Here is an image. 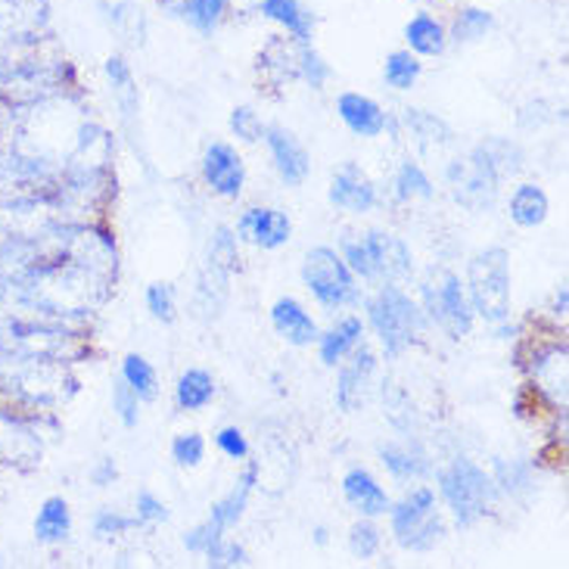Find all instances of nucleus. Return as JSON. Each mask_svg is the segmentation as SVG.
<instances>
[{"label":"nucleus","instance_id":"nucleus-7","mask_svg":"<svg viewBox=\"0 0 569 569\" xmlns=\"http://www.w3.org/2000/svg\"><path fill=\"white\" fill-rule=\"evenodd\" d=\"M423 311L430 315L439 330H446L448 339L470 337L473 330V308L467 299V287L458 274H439L423 287Z\"/></svg>","mask_w":569,"mask_h":569},{"label":"nucleus","instance_id":"nucleus-3","mask_svg":"<svg viewBox=\"0 0 569 569\" xmlns=\"http://www.w3.org/2000/svg\"><path fill=\"white\" fill-rule=\"evenodd\" d=\"M436 479H439L442 501H446L455 523L461 526V529L477 526L489 513L495 495H498L495 479L477 461H470V458H455L446 470H439Z\"/></svg>","mask_w":569,"mask_h":569},{"label":"nucleus","instance_id":"nucleus-34","mask_svg":"<svg viewBox=\"0 0 569 569\" xmlns=\"http://www.w3.org/2000/svg\"><path fill=\"white\" fill-rule=\"evenodd\" d=\"M147 308L156 321L171 323L178 318V306H174V290L171 283H150L147 287Z\"/></svg>","mask_w":569,"mask_h":569},{"label":"nucleus","instance_id":"nucleus-25","mask_svg":"<svg viewBox=\"0 0 569 569\" xmlns=\"http://www.w3.org/2000/svg\"><path fill=\"white\" fill-rule=\"evenodd\" d=\"M423 76V62L417 53L405 50H392L383 62V81L392 91H411L417 81Z\"/></svg>","mask_w":569,"mask_h":569},{"label":"nucleus","instance_id":"nucleus-18","mask_svg":"<svg viewBox=\"0 0 569 569\" xmlns=\"http://www.w3.org/2000/svg\"><path fill=\"white\" fill-rule=\"evenodd\" d=\"M405 44L411 53L423 57H442L448 47V29L442 26V19L430 10H420L408 19L405 26Z\"/></svg>","mask_w":569,"mask_h":569},{"label":"nucleus","instance_id":"nucleus-21","mask_svg":"<svg viewBox=\"0 0 569 569\" xmlns=\"http://www.w3.org/2000/svg\"><path fill=\"white\" fill-rule=\"evenodd\" d=\"M548 216H551V200L539 184L513 187V193H510V221L517 228H526V231L541 228L548 221Z\"/></svg>","mask_w":569,"mask_h":569},{"label":"nucleus","instance_id":"nucleus-20","mask_svg":"<svg viewBox=\"0 0 569 569\" xmlns=\"http://www.w3.org/2000/svg\"><path fill=\"white\" fill-rule=\"evenodd\" d=\"M358 342H365V321L358 315H349L318 337V355L327 368H339Z\"/></svg>","mask_w":569,"mask_h":569},{"label":"nucleus","instance_id":"nucleus-12","mask_svg":"<svg viewBox=\"0 0 569 569\" xmlns=\"http://www.w3.org/2000/svg\"><path fill=\"white\" fill-rule=\"evenodd\" d=\"M327 200L333 202L337 209H342V212H349V216H365V212L377 209V187H373V181L365 171L349 162V166H342L333 174Z\"/></svg>","mask_w":569,"mask_h":569},{"label":"nucleus","instance_id":"nucleus-28","mask_svg":"<svg viewBox=\"0 0 569 569\" xmlns=\"http://www.w3.org/2000/svg\"><path fill=\"white\" fill-rule=\"evenodd\" d=\"M432 193V181L427 171L420 169L417 162H401L399 174H396V197L401 202H411V200H430Z\"/></svg>","mask_w":569,"mask_h":569},{"label":"nucleus","instance_id":"nucleus-10","mask_svg":"<svg viewBox=\"0 0 569 569\" xmlns=\"http://www.w3.org/2000/svg\"><path fill=\"white\" fill-rule=\"evenodd\" d=\"M262 138L268 143V153H271V162L278 169L280 181L287 187L306 184L308 171H311V156L302 147V140L287 128H280V124H268Z\"/></svg>","mask_w":569,"mask_h":569},{"label":"nucleus","instance_id":"nucleus-24","mask_svg":"<svg viewBox=\"0 0 569 569\" xmlns=\"http://www.w3.org/2000/svg\"><path fill=\"white\" fill-rule=\"evenodd\" d=\"M380 461L389 470V477L399 479V482H411V479H420L430 473V463H427L423 451L408 446H396V442L380 448Z\"/></svg>","mask_w":569,"mask_h":569},{"label":"nucleus","instance_id":"nucleus-29","mask_svg":"<svg viewBox=\"0 0 569 569\" xmlns=\"http://www.w3.org/2000/svg\"><path fill=\"white\" fill-rule=\"evenodd\" d=\"M296 76L302 78L306 84H311L315 91H321L323 84L330 81V66H327V60H323L315 47L299 44V53H296Z\"/></svg>","mask_w":569,"mask_h":569},{"label":"nucleus","instance_id":"nucleus-1","mask_svg":"<svg viewBox=\"0 0 569 569\" xmlns=\"http://www.w3.org/2000/svg\"><path fill=\"white\" fill-rule=\"evenodd\" d=\"M368 321L380 339L386 358H399L420 339L427 327V315L401 287L383 283L368 299Z\"/></svg>","mask_w":569,"mask_h":569},{"label":"nucleus","instance_id":"nucleus-26","mask_svg":"<svg viewBox=\"0 0 569 569\" xmlns=\"http://www.w3.org/2000/svg\"><path fill=\"white\" fill-rule=\"evenodd\" d=\"M495 29V16L482 7H463L461 13L455 16L451 29H448V41L455 44H473V41H482L489 31Z\"/></svg>","mask_w":569,"mask_h":569},{"label":"nucleus","instance_id":"nucleus-8","mask_svg":"<svg viewBox=\"0 0 569 569\" xmlns=\"http://www.w3.org/2000/svg\"><path fill=\"white\" fill-rule=\"evenodd\" d=\"M202 178H206V184L212 187L218 197L237 200L243 193V184H247L243 156L237 153L231 143H224V140L209 143L206 153H202Z\"/></svg>","mask_w":569,"mask_h":569},{"label":"nucleus","instance_id":"nucleus-31","mask_svg":"<svg viewBox=\"0 0 569 569\" xmlns=\"http://www.w3.org/2000/svg\"><path fill=\"white\" fill-rule=\"evenodd\" d=\"M380 545H383V532L370 523L368 517L349 529V551H352L358 560H370V557L380 555Z\"/></svg>","mask_w":569,"mask_h":569},{"label":"nucleus","instance_id":"nucleus-13","mask_svg":"<svg viewBox=\"0 0 569 569\" xmlns=\"http://www.w3.org/2000/svg\"><path fill=\"white\" fill-rule=\"evenodd\" d=\"M337 112L342 124L352 131L355 138H380L386 128H389V116H386L383 107L373 97H368V93H339Z\"/></svg>","mask_w":569,"mask_h":569},{"label":"nucleus","instance_id":"nucleus-9","mask_svg":"<svg viewBox=\"0 0 569 569\" xmlns=\"http://www.w3.org/2000/svg\"><path fill=\"white\" fill-rule=\"evenodd\" d=\"M346 358H349V361L339 365L337 405L346 415H355V411L365 405V399H368L370 380H373V373H377V355L370 352L365 342H358Z\"/></svg>","mask_w":569,"mask_h":569},{"label":"nucleus","instance_id":"nucleus-32","mask_svg":"<svg viewBox=\"0 0 569 569\" xmlns=\"http://www.w3.org/2000/svg\"><path fill=\"white\" fill-rule=\"evenodd\" d=\"M107 78L112 81V91L119 93V100L124 103V109H131L138 103V88H134V76H131V66L116 53L107 60Z\"/></svg>","mask_w":569,"mask_h":569},{"label":"nucleus","instance_id":"nucleus-36","mask_svg":"<svg viewBox=\"0 0 569 569\" xmlns=\"http://www.w3.org/2000/svg\"><path fill=\"white\" fill-rule=\"evenodd\" d=\"M209 262L212 268H218L221 274H228L233 264H237V240L228 228H218V233L212 237V249H209Z\"/></svg>","mask_w":569,"mask_h":569},{"label":"nucleus","instance_id":"nucleus-41","mask_svg":"<svg viewBox=\"0 0 569 569\" xmlns=\"http://www.w3.org/2000/svg\"><path fill=\"white\" fill-rule=\"evenodd\" d=\"M131 526H138V520H131V517H122V513H116V510H97V517H93V536L97 539H112V536H122L124 529H131Z\"/></svg>","mask_w":569,"mask_h":569},{"label":"nucleus","instance_id":"nucleus-38","mask_svg":"<svg viewBox=\"0 0 569 569\" xmlns=\"http://www.w3.org/2000/svg\"><path fill=\"white\" fill-rule=\"evenodd\" d=\"M231 131L240 140L256 143V140L264 134V124H262V119L256 116V109L252 107H237L231 112Z\"/></svg>","mask_w":569,"mask_h":569},{"label":"nucleus","instance_id":"nucleus-19","mask_svg":"<svg viewBox=\"0 0 569 569\" xmlns=\"http://www.w3.org/2000/svg\"><path fill=\"white\" fill-rule=\"evenodd\" d=\"M256 482H259V463H249L247 470H243V477H240V482L233 486L231 492L212 505V510H209V523L216 526L218 532H228V529H233V526L243 520L249 495L256 489Z\"/></svg>","mask_w":569,"mask_h":569},{"label":"nucleus","instance_id":"nucleus-35","mask_svg":"<svg viewBox=\"0 0 569 569\" xmlns=\"http://www.w3.org/2000/svg\"><path fill=\"white\" fill-rule=\"evenodd\" d=\"M112 411L119 415V420H122V427H138L140 420V399L128 389V383L124 380H119V383L112 386Z\"/></svg>","mask_w":569,"mask_h":569},{"label":"nucleus","instance_id":"nucleus-23","mask_svg":"<svg viewBox=\"0 0 569 569\" xmlns=\"http://www.w3.org/2000/svg\"><path fill=\"white\" fill-rule=\"evenodd\" d=\"M216 399V380L212 373L202 368H190L178 377V386H174V401L181 411H202L209 408Z\"/></svg>","mask_w":569,"mask_h":569},{"label":"nucleus","instance_id":"nucleus-30","mask_svg":"<svg viewBox=\"0 0 569 569\" xmlns=\"http://www.w3.org/2000/svg\"><path fill=\"white\" fill-rule=\"evenodd\" d=\"M405 124L411 128L417 140H432V143H446L451 138V128L442 119H436L423 109H405Z\"/></svg>","mask_w":569,"mask_h":569},{"label":"nucleus","instance_id":"nucleus-33","mask_svg":"<svg viewBox=\"0 0 569 569\" xmlns=\"http://www.w3.org/2000/svg\"><path fill=\"white\" fill-rule=\"evenodd\" d=\"M206 458V439L200 432H181L171 439V461L178 467H200Z\"/></svg>","mask_w":569,"mask_h":569},{"label":"nucleus","instance_id":"nucleus-45","mask_svg":"<svg viewBox=\"0 0 569 569\" xmlns=\"http://www.w3.org/2000/svg\"><path fill=\"white\" fill-rule=\"evenodd\" d=\"M315 541H318V545H327V529H323V526L315 529Z\"/></svg>","mask_w":569,"mask_h":569},{"label":"nucleus","instance_id":"nucleus-11","mask_svg":"<svg viewBox=\"0 0 569 569\" xmlns=\"http://www.w3.org/2000/svg\"><path fill=\"white\" fill-rule=\"evenodd\" d=\"M237 233L259 249H280L290 243L292 221L287 212L280 209H268V206H252L247 209L240 221H237Z\"/></svg>","mask_w":569,"mask_h":569},{"label":"nucleus","instance_id":"nucleus-43","mask_svg":"<svg viewBox=\"0 0 569 569\" xmlns=\"http://www.w3.org/2000/svg\"><path fill=\"white\" fill-rule=\"evenodd\" d=\"M116 473H119V470H116V461H112V458H103V461L93 467L91 479L100 486V489H107L109 482L116 479Z\"/></svg>","mask_w":569,"mask_h":569},{"label":"nucleus","instance_id":"nucleus-14","mask_svg":"<svg viewBox=\"0 0 569 569\" xmlns=\"http://www.w3.org/2000/svg\"><path fill=\"white\" fill-rule=\"evenodd\" d=\"M342 498H346V505L355 510V513H361V517H368V520H377V517H386L389 508H392V498L386 495V489L373 479L370 470L365 467H352L346 477H342Z\"/></svg>","mask_w":569,"mask_h":569},{"label":"nucleus","instance_id":"nucleus-27","mask_svg":"<svg viewBox=\"0 0 569 569\" xmlns=\"http://www.w3.org/2000/svg\"><path fill=\"white\" fill-rule=\"evenodd\" d=\"M122 380L140 401H153L156 396H159V377H156V368L143 358V355H124Z\"/></svg>","mask_w":569,"mask_h":569},{"label":"nucleus","instance_id":"nucleus-42","mask_svg":"<svg viewBox=\"0 0 569 569\" xmlns=\"http://www.w3.org/2000/svg\"><path fill=\"white\" fill-rule=\"evenodd\" d=\"M221 539H224V532H218L216 526L206 520V523H200L197 529H190V532H187L184 548L187 551H193V555L206 557V551H212Z\"/></svg>","mask_w":569,"mask_h":569},{"label":"nucleus","instance_id":"nucleus-40","mask_svg":"<svg viewBox=\"0 0 569 569\" xmlns=\"http://www.w3.org/2000/svg\"><path fill=\"white\" fill-rule=\"evenodd\" d=\"M216 446L218 451H221L224 458H231V461H247L249 458V439L243 436L240 427H224V430H218Z\"/></svg>","mask_w":569,"mask_h":569},{"label":"nucleus","instance_id":"nucleus-22","mask_svg":"<svg viewBox=\"0 0 569 569\" xmlns=\"http://www.w3.org/2000/svg\"><path fill=\"white\" fill-rule=\"evenodd\" d=\"M72 532V510L62 495H50L41 501L38 517H34V539L44 545H60Z\"/></svg>","mask_w":569,"mask_h":569},{"label":"nucleus","instance_id":"nucleus-6","mask_svg":"<svg viewBox=\"0 0 569 569\" xmlns=\"http://www.w3.org/2000/svg\"><path fill=\"white\" fill-rule=\"evenodd\" d=\"M302 283L318 299V306L330 308V311L358 306V299H361L352 268L346 264L337 249L330 247L308 249L306 262H302Z\"/></svg>","mask_w":569,"mask_h":569},{"label":"nucleus","instance_id":"nucleus-5","mask_svg":"<svg viewBox=\"0 0 569 569\" xmlns=\"http://www.w3.org/2000/svg\"><path fill=\"white\" fill-rule=\"evenodd\" d=\"M389 526H392V536L401 548L415 551V555H427L446 539V520L436 510V492L430 486H417L401 498L399 505H392Z\"/></svg>","mask_w":569,"mask_h":569},{"label":"nucleus","instance_id":"nucleus-44","mask_svg":"<svg viewBox=\"0 0 569 569\" xmlns=\"http://www.w3.org/2000/svg\"><path fill=\"white\" fill-rule=\"evenodd\" d=\"M567 287H560V292H557V302H555V311L557 315H567Z\"/></svg>","mask_w":569,"mask_h":569},{"label":"nucleus","instance_id":"nucleus-17","mask_svg":"<svg viewBox=\"0 0 569 569\" xmlns=\"http://www.w3.org/2000/svg\"><path fill=\"white\" fill-rule=\"evenodd\" d=\"M264 19L278 22L296 44H311L315 38V16L302 0H259Z\"/></svg>","mask_w":569,"mask_h":569},{"label":"nucleus","instance_id":"nucleus-37","mask_svg":"<svg viewBox=\"0 0 569 569\" xmlns=\"http://www.w3.org/2000/svg\"><path fill=\"white\" fill-rule=\"evenodd\" d=\"M206 563L209 567H249V555L243 545L221 539L212 551H206Z\"/></svg>","mask_w":569,"mask_h":569},{"label":"nucleus","instance_id":"nucleus-4","mask_svg":"<svg viewBox=\"0 0 569 569\" xmlns=\"http://www.w3.org/2000/svg\"><path fill=\"white\" fill-rule=\"evenodd\" d=\"M467 299L473 315L492 327L510 318V256L508 249H482L467 268Z\"/></svg>","mask_w":569,"mask_h":569},{"label":"nucleus","instance_id":"nucleus-15","mask_svg":"<svg viewBox=\"0 0 569 569\" xmlns=\"http://www.w3.org/2000/svg\"><path fill=\"white\" fill-rule=\"evenodd\" d=\"M271 327L278 330L280 339H287V342L296 346V349L315 346L318 337H321L318 321L308 315L302 302H296V299H290V296H283V299L274 302V308H271Z\"/></svg>","mask_w":569,"mask_h":569},{"label":"nucleus","instance_id":"nucleus-16","mask_svg":"<svg viewBox=\"0 0 569 569\" xmlns=\"http://www.w3.org/2000/svg\"><path fill=\"white\" fill-rule=\"evenodd\" d=\"M159 7L171 19L184 22L187 29H193L197 34L209 38L221 26V19L228 13V7H231V0H159Z\"/></svg>","mask_w":569,"mask_h":569},{"label":"nucleus","instance_id":"nucleus-2","mask_svg":"<svg viewBox=\"0 0 569 569\" xmlns=\"http://www.w3.org/2000/svg\"><path fill=\"white\" fill-rule=\"evenodd\" d=\"M339 256L352 268L355 278L368 283H399L411 274V262H415L405 240L386 231L355 233L342 243Z\"/></svg>","mask_w":569,"mask_h":569},{"label":"nucleus","instance_id":"nucleus-39","mask_svg":"<svg viewBox=\"0 0 569 569\" xmlns=\"http://www.w3.org/2000/svg\"><path fill=\"white\" fill-rule=\"evenodd\" d=\"M134 520H138V526L166 523V520H169V508H166L150 489H143V492H138V498H134Z\"/></svg>","mask_w":569,"mask_h":569}]
</instances>
